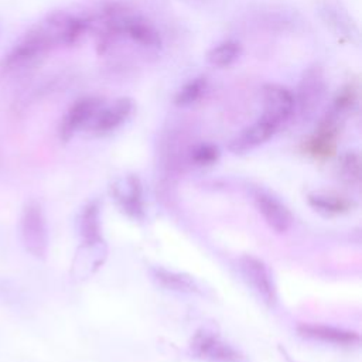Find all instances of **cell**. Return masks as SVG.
Masks as SVG:
<instances>
[{
    "label": "cell",
    "mask_w": 362,
    "mask_h": 362,
    "mask_svg": "<svg viewBox=\"0 0 362 362\" xmlns=\"http://www.w3.org/2000/svg\"><path fill=\"white\" fill-rule=\"evenodd\" d=\"M283 127L270 113L262 112L260 117L238 133L229 143V150L235 154H245L269 141Z\"/></svg>",
    "instance_id": "obj_8"
},
{
    "label": "cell",
    "mask_w": 362,
    "mask_h": 362,
    "mask_svg": "<svg viewBox=\"0 0 362 362\" xmlns=\"http://www.w3.org/2000/svg\"><path fill=\"white\" fill-rule=\"evenodd\" d=\"M338 177L351 187H356L361 178V158L356 151H346L338 163Z\"/></svg>",
    "instance_id": "obj_22"
},
{
    "label": "cell",
    "mask_w": 362,
    "mask_h": 362,
    "mask_svg": "<svg viewBox=\"0 0 362 362\" xmlns=\"http://www.w3.org/2000/svg\"><path fill=\"white\" fill-rule=\"evenodd\" d=\"M239 272L252 291L267 305L273 307L277 301L276 286L267 266L257 257L245 255L238 260Z\"/></svg>",
    "instance_id": "obj_6"
},
{
    "label": "cell",
    "mask_w": 362,
    "mask_h": 362,
    "mask_svg": "<svg viewBox=\"0 0 362 362\" xmlns=\"http://www.w3.org/2000/svg\"><path fill=\"white\" fill-rule=\"evenodd\" d=\"M344 117L328 110L318 122L314 133L307 141V150L314 157H328L335 151Z\"/></svg>",
    "instance_id": "obj_11"
},
{
    "label": "cell",
    "mask_w": 362,
    "mask_h": 362,
    "mask_svg": "<svg viewBox=\"0 0 362 362\" xmlns=\"http://www.w3.org/2000/svg\"><path fill=\"white\" fill-rule=\"evenodd\" d=\"M110 194L122 212L133 219L144 216V201L140 180L130 174L116 180L110 187Z\"/></svg>",
    "instance_id": "obj_12"
},
{
    "label": "cell",
    "mask_w": 362,
    "mask_h": 362,
    "mask_svg": "<svg viewBox=\"0 0 362 362\" xmlns=\"http://www.w3.org/2000/svg\"><path fill=\"white\" fill-rule=\"evenodd\" d=\"M45 21L31 27L21 40L3 57L0 68L6 75H23L35 68L52 49L59 48L58 41Z\"/></svg>",
    "instance_id": "obj_2"
},
{
    "label": "cell",
    "mask_w": 362,
    "mask_h": 362,
    "mask_svg": "<svg viewBox=\"0 0 362 362\" xmlns=\"http://www.w3.org/2000/svg\"><path fill=\"white\" fill-rule=\"evenodd\" d=\"M263 112L270 113L283 124L288 123L296 113L294 92L286 85L269 82L260 89Z\"/></svg>",
    "instance_id": "obj_13"
},
{
    "label": "cell",
    "mask_w": 362,
    "mask_h": 362,
    "mask_svg": "<svg viewBox=\"0 0 362 362\" xmlns=\"http://www.w3.org/2000/svg\"><path fill=\"white\" fill-rule=\"evenodd\" d=\"M96 52L106 57L122 41H127L146 54H158L163 38L156 24L123 1L105 3L96 17Z\"/></svg>",
    "instance_id": "obj_1"
},
{
    "label": "cell",
    "mask_w": 362,
    "mask_h": 362,
    "mask_svg": "<svg viewBox=\"0 0 362 362\" xmlns=\"http://www.w3.org/2000/svg\"><path fill=\"white\" fill-rule=\"evenodd\" d=\"M105 103L103 98L98 95H85L72 102L66 109L58 129L62 141L71 140L78 132L88 130L93 117Z\"/></svg>",
    "instance_id": "obj_5"
},
{
    "label": "cell",
    "mask_w": 362,
    "mask_h": 362,
    "mask_svg": "<svg viewBox=\"0 0 362 362\" xmlns=\"http://www.w3.org/2000/svg\"><path fill=\"white\" fill-rule=\"evenodd\" d=\"M78 232L83 246L102 245V226H100V206L99 202H88L78 218Z\"/></svg>",
    "instance_id": "obj_16"
},
{
    "label": "cell",
    "mask_w": 362,
    "mask_h": 362,
    "mask_svg": "<svg viewBox=\"0 0 362 362\" xmlns=\"http://www.w3.org/2000/svg\"><path fill=\"white\" fill-rule=\"evenodd\" d=\"M209 88V79L205 75H198L188 79L180 86L174 95V103L180 107L191 106L199 102Z\"/></svg>",
    "instance_id": "obj_19"
},
{
    "label": "cell",
    "mask_w": 362,
    "mask_h": 362,
    "mask_svg": "<svg viewBox=\"0 0 362 362\" xmlns=\"http://www.w3.org/2000/svg\"><path fill=\"white\" fill-rule=\"evenodd\" d=\"M327 89L328 83L324 68L320 64H313L307 66L303 71L294 90L296 113H300L303 116L313 115L324 100Z\"/></svg>",
    "instance_id": "obj_4"
},
{
    "label": "cell",
    "mask_w": 362,
    "mask_h": 362,
    "mask_svg": "<svg viewBox=\"0 0 362 362\" xmlns=\"http://www.w3.org/2000/svg\"><path fill=\"white\" fill-rule=\"evenodd\" d=\"M358 96H359V92H358L356 83L348 82L335 93L329 110L337 113L341 117H345L356 107Z\"/></svg>",
    "instance_id": "obj_20"
},
{
    "label": "cell",
    "mask_w": 362,
    "mask_h": 362,
    "mask_svg": "<svg viewBox=\"0 0 362 362\" xmlns=\"http://www.w3.org/2000/svg\"><path fill=\"white\" fill-rule=\"evenodd\" d=\"M151 279L163 288L181 294H202V288L189 274L168 270L165 267H153Z\"/></svg>",
    "instance_id": "obj_17"
},
{
    "label": "cell",
    "mask_w": 362,
    "mask_h": 362,
    "mask_svg": "<svg viewBox=\"0 0 362 362\" xmlns=\"http://www.w3.org/2000/svg\"><path fill=\"white\" fill-rule=\"evenodd\" d=\"M255 206L263 216L264 222L277 233L286 232L291 225V214L288 208L273 194L263 188H255L252 192Z\"/></svg>",
    "instance_id": "obj_14"
},
{
    "label": "cell",
    "mask_w": 362,
    "mask_h": 362,
    "mask_svg": "<svg viewBox=\"0 0 362 362\" xmlns=\"http://www.w3.org/2000/svg\"><path fill=\"white\" fill-rule=\"evenodd\" d=\"M134 112V102L133 99L123 96L117 98L110 103H103L96 116L93 117L92 123L88 127L95 136H106L122 127L133 115Z\"/></svg>",
    "instance_id": "obj_10"
},
{
    "label": "cell",
    "mask_w": 362,
    "mask_h": 362,
    "mask_svg": "<svg viewBox=\"0 0 362 362\" xmlns=\"http://www.w3.org/2000/svg\"><path fill=\"white\" fill-rule=\"evenodd\" d=\"M297 331L301 337L337 346H354L359 342L358 332L325 324H301Z\"/></svg>",
    "instance_id": "obj_15"
},
{
    "label": "cell",
    "mask_w": 362,
    "mask_h": 362,
    "mask_svg": "<svg viewBox=\"0 0 362 362\" xmlns=\"http://www.w3.org/2000/svg\"><path fill=\"white\" fill-rule=\"evenodd\" d=\"M219 158V150L216 146L211 143H201L191 148L189 151V160L194 165L198 167H206L216 163Z\"/></svg>",
    "instance_id": "obj_23"
},
{
    "label": "cell",
    "mask_w": 362,
    "mask_h": 362,
    "mask_svg": "<svg viewBox=\"0 0 362 362\" xmlns=\"http://www.w3.org/2000/svg\"><path fill=\"white\" fill-rule=\"evenodd\" d=\"M191 354L206 362H242L243 355L222 339L219 335L209 331H198L189 342Z\"/></svg>",
    "instance_id": "obj_7"
},
{
    "label": "cell",
    "mask_w": 362,
    "mask_h": 362,
    "mask_svg": "<svg viewBox=\"0 0 362 362\" xmlns=\"http://www.w3.org/2000/svg\"><path fill=\"white\" fill-rule=\"evenodd\" d=\"M308 202L313 208L325 214H342L352 206L346 198L332 194H311L308 195Z\"/></svg>",
    "instance_id": "obj_21"
},
{
    "label": "cell",
    "mask_w": 362,
    "mask_h": 362,
    "mask_svg": "<svg viewBox=\"0 0 362 362\" xmlns=\"http://www.w3.org/2000/svg\"><path fill=\"white\" fill-rule=\"evenodd\" d=\"M20 239L28 255L42 259L48 249V228L42 206L37 201L24 205L20 216Z\"/></svg>",
    "instance_id": "obj_3"
},
{
    "label": "cell",
    "mask_w": 362,
    "mask_h": 362,
    "mask_svg": "<svg viewBox=\"0 0 362 362\" xmlns=\"http://www.w3.org/2000/svg\"><path fill=\"white\" fill-rule=\"evenodd\" d=\"M317 10L322 23L337 37L352 44H359V27L341 1L320 0Z\"/></svg>",
    "instance_id": "obj_9"
},
{
    "label": "cell",
    "mask_w": 362,
    "mask_h": 362,
    "mask_svg": "<svg viewBox=\"0 0 362 362\" xmlns=\"http://www.w3.org/2000/svg\"><path fill=\"white\" fill-rule=\"evenodd\" d=\"M243 47L236 40H223L206 52V61L215 68H229L233 65L242 55Z\"/></svg>",
    "instance_id": "obj_18"
}]
</instances>
